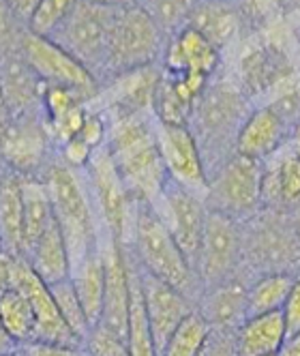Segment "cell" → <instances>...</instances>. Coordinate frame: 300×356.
I'll return each mask as SVG.
<instances>
[{
    "label": "cell",
    "instance_id": "1",
    "mask_svg": "<svg viewBox=\"0 0 300 356\" xmlns=\"http://www.w3.org/2000/svg\"><path fill=\"white\" fill-rule=\"evenodd\" d=\"M106 146L133 202L153 207L167 185L153 112L108 116Z\"/></svg>",
    "mask_w": 300,
    "mask_h": 356
},
{
    "label": "cell",
    "instance_id": "2",
    "mask_svg": "<svg viewBox=\"0 0 300 356\" xmlns=\"http://www.w3.org/2000/svg\"><path fill=\"white\" fill-rule=\"evenodd\" d=\"M39 176L43 178L52 200L54 221L65 236L73 268L88 253L101 247L103 238L84 170L69 168L54 155Z\"/></svg>",
    "mask_w": 300,
    "mask_h": 356
},
{
    "label": "cell",
    "instance_id": "3",
    "mask_svg": "<svg viewBox=\"0 0 300 356\" xmlns=\"http://www.w3.org/2000/svg\"><path fill=\"white\" fill-rule=\"evenodd\" d=\"M249 112H251L249 97L242 92V88L225 80H210V84L195 101L189 129L202 150L208 176L225 159L234 155L236 136Z\"/></svg>",
    "mask_w": 300,
    "mask_h": 356
},
{
    "label": "cell",
    "instance_id": "4",
    "mask_svg": "<svg viewBox=\"0 0 300 356\" xmlns=\"http://www.w3.org/2000/svg\"><path fill=\"white\" fill-rule=\"evenodd\" d=\"M124 247L144 273L174 286L189 298H193L202 288L195 268L189 264L185 253L150 204L135 202L129 238Z\"/></svg>",
    "mask_w": 300,
    "mask_h": 356
},
{
    "label": "cell",
    "instance_id": "5",
    "mask_svg": "<svg viewBox=\"0 0 300 356\" xmlns=\"http://www.w3.org/2000/svg\"><path fill=\"white\" fill-rule=\"evenodd\" d=\"M120 7H110L97 0H78L60 29L49 37L80 60L101 84L106 78L108 45L114 19Z\"/></svg>",
    "mask_w": 300,
    "mask_h": 356
},
{
    "label": "cell",
    "instance_id": "6",
    "mask_svg": "<svg viewBox=\"0 0 300 356\" xmlns=\"http://www.w3.org/2000/svg\"><path fill=\"white\" fill-rule=\"evenodd\" d=\"M165 43L167 37L142 7H120L110 35L106 78L157 65L163 58Z\"/></svg>",
    "mask_w": 300,
    "mask_h": 356
},
{
    "label": "cell",
    "instance_id": "7",
    "mask_svg": "<svg viewBox=\"0 0 300 356\" xmlns=\"http://www.w3.org/2000/svg\"><path fill=\"white\" fill-rule=\"evenodd\" d=\"M264 191V161H256L234 152L208 176L204 202L208 211H217L238 221L256 217Z\"/></svg>",
    "mask_w": 300,
    "mask_h": 356
},
{
    "label": "cell",
    "instance_id": "8",
    "mask_svg": "<svg viewBox=\"0 0 300 356\" xmlns=\"http://www.w3.org/2000/svg\"><path fill=\"white\" fill-rule=\"evenodd\" d=\"M84 176L103 236L127 245L135 202L124 187L106 144L92 152L88 165L84 168Z\"/></svg>",
    "mask_w": 300,
    "mask_h": 356
},
{
    "label": "cell",
    "instance_id": "9",
    "mask_svg": "<svg viewBox=\"0 0 300 356\" xmlns=\"http://www.w3.org/2000/svg\"><path fill=\"white\" fill-rule=\"evenodd\" d=\"M15 49L28 63V67L39 75V80L43 84L71 88L78 95H82L88 104L101 90V84H99L94 75L52 39L39 37L26 29H22Z\"/></svg>",
    "mask_w": 300,
    "mask_h": 356
},
{
    "label": "cell",
    "instance_id": "10",
    "mask_svg": "<svg viewBox=\"0 0 300 356\" xmlns=\"http://www.w3.org/2000/svg\"><path fill=\"white\" fill-rule=\"evenodd\" d=\"M54 157V142L43 112L11 116L0 134V168L19 176H39Z\"/></svg>",
    "mask_w": 300,
    "mask_h": 356
},
{
    "label": "cell",
    "instance_id": "11",
    "mask_svg": "<svg viewBox=\"0 0 300 356\" xmlns=\"http://www.w3.org/2000/svg\"><path fill=\"white\" fill-rule=\"evenodd\" d=\"M244 253V234L240 221L217 211H208L197 256V279L204 288L234 277Z\"/></svg>",
    "mask_w": 300,
    "mask_h": 356
},
{
    "label": "cell",
    "instance_id": "12",
    "mask_svg": "<svg viewBox=\"0 0 300 356\" xmlns=\"http://www.w3.org/2000/svg\"><path fill=\"white\" fill-rule=\"evenodd\" d=\"M157 215L161 217L163 225L169 230V234L185 253L189 264L197 266L199 245H202V234L206 225L208 207L204 197L199 193H193L176 183L167 181L161 195L153 204Z\"/></svg>",
    "mask_w": 300,
    "mask_h": 356
},
{
    "label": "cell",
    "instance_id": "13",
    "mask_svg": "<svg viewBox=\"0 0 300 356\" xmlns=\"http://www.w3.org/2000/svg\"><path fill=\"white\" fill-rule=\"evenodd\" d=\"M11 288L19 290L28 298L31 307L35 312V337L33 341H47L60 346H82V339L71 330V326L60 316L56 300L49 292V286L31 268L26 258H13V279Z\"/></svg>",
    "mask_w": 300,
    "mask_h": 356
},
{
    "label": "cell",
    "instance_id": "14",
    "mask_svg": "<svg viewBox=\"0 0 300 356\" xmlns=\"http://www.w3.org/2000/svg\"><path fill=\"white\" fill-rule=\"evenodd\" d=\"M157 144L169 181L204 197L208 189V170L189 124L157 120Z\"/></svg>",
    "mask_w": 300,
    "mask_h": 356
},
{
    "label": "cell",
    "instance_id": "15",
    "mask_svg": "<svg viewBox=\"0 0 300 356\" xmlns=\"http://www.w3.org/2000/svg\"><path fill=\"white\" fill-rule=\"evenodd\" d=\"M101 256L106 264V292L103 309L97 324H101L114 333L129 337V318H131V262L127 247L122 243L103 236Z\"/></svg>",
    "mask_w": 300,
    "mask_h": 356
},
{
    "label": "cell",
    "instance_id": "16",
    "mask_svg": "<svg viewBox=\"0 0 300 356\" xmlns=\"http://www.w3.org/2000/svg\"><path fill=\"white\" fill-rule=\"evenodd\" d=\"M135 270H138V279H140V292H142V302H144L150 335H153L157 352H161L174 330L178 328V324L195 307H193L191 298L187 294H183L181 290L161 282V279H157L153 275L144 273L138 264H135Z\"/></svg>",
    "mask_w": 300,
    "mask_h": 356
},
{
    "label": "cell",
    "instance_id": "17",
    "mask_svg": "<svg viewBox=\"0 0 300 356\" xmlns=\"http://www.w3.org/2000/svg\"><path fill=\"white\" fill-rule=\"evenodd\" d=\"M251 234L244 236V253L256 262V266H266V273H290L285 266L300 260V236L292 234L274 219L253 221Z\"/></svg>",
    "mask_w": 300,
    "mask_h": 356
},
{
    "label": "cell",
    "instance_id": "18",
    "mask_svg": "<svg viewBox=\"0 0 300 356\" xmlns=\"http://www.w3.org/2000/svg\"><path fill=\"white\" fill-rule=\"evenodd\" d=\"M161 63V69L167 73L199 75V78L212 80L221 63V52L199 33L185 26L167 39Z\"/></svg>",
    "mask_w": 300,
    "mask_h": 356
},
{
    "label": "cell",
    "instance_id": "19",
    "mask_svg": "<svg viewBox=\"0 0 300 356\" xmlns=\"http://www.w3.org/2000/svg\"><path fill=\"white\" fill-rule=\"evenodd\" d=\"M45 84L17 49L0 58V99L11 116L39 114Z\"/></svg>",
    "mask_w": 300,
    "mask_h": 356
},
{
    "label": "cell",
    "instance_id": "20",
    "mask_svg": "<svg viewBox=\"0 0 300 356\" xmlns=\"http://www.w3.org/2000/svg\"><path fill=\"white\" fill-rule=\"evenodd\" d=\"M290 131L292 129L279 114H274L268 106H258L247 114L236 136L234 152L266 163V159L274 157L281 150Z\"/></svg>",
    "mask_w": 300,
    "mask_h": 356
},
{
    "label": "cell",
    "instance_id": "21",
    "mask_svg": "<svg viewBox=\"0 0 300 356\" xmlns=\"http://www.w3.org/2000/svg\"><path fill=\"white\" fill-rule=\"evenodd\" d=\"M294 75L288 58L272 45H253L240 58L242 92L249 99L266 97Z\"/></svg>",
    "mask_w": 300,
    "mask_h": 356
},
{
    "label": "cell",
    "instance_id": "22",
    "mask_svg": "<svg viewBox=\"0 0 300 356\" xmlns=\"http://www.w3.org/2000/svg\"><path fill=\"white\" fill-rule=\"evenodd\" d=\"M242 24V15L234 0H197L187 26L210 41L221 52L238 37Z\"/></svg>",
    "mask_w": 300,
    "mask_h": 356
},
{
    "label": "cell",
    "instance_id": "23",
    "mask_svg": "<svg viewBox=\"0 0 300 356\" xmlns=\"http://www.w3.org/2000/svg\"><path fill=\"white\" fill-rule=\"evenodd\" d=\"M197 312L206 318L212 330L236 333V328L247 318V288L234 277L208 286Z\"/></svg>",
    "mask_w": 300,
    "mask_h": 356
},
{
    "label": "cell",
    "instance_id": "24",
    "mask_svg": "<svg viewBox=\"0 0 300 356\" xmlns=\"http://www.w3.org/2000/svg\"><path fill=\"white\" fill-rule=\"evenodd\" d=\"M288 337L281 312L247 316L234 333L236 356L277 354Z\"/></svg>",
    "mask_w": 300,
    "mask_h": 356
},
{
    "label": "cell",
    "instance_id": "25",
    "mask_svg": "<svg viewBox=\"0 0 300 356\" xmlns=\"http://www.w3.org/2000/svg\"><path fill=\"white\" fill-rule=\"evenodd\" d=\"M22 258H26L31 268L47 286H52L71 275V256L56 221H52L45 227L41 236L26 249Z\"/></svg>",
    "mask_w": 300,
    "mask_h": 356
},
{
    "label": "cell",
    "instance_id": "26",
    "mask_svg": "<svg viewBox=\"0 0 300 356\" xmlns=\"http://www.w3.org/2000/svg\"><path fill=\"white\" fill-rule=\"evenodd\" d=\"M71 282L78 292V298L86 312L88 322L94 326L101 318L103 309V292H106V264L101 256V247L88 253L71 268Z\"/></svg>",
    "mask_w": 300,
    "mask_h": 356
},
{
    "label": "cell",
    "instance_id": "27",
    "mask_svg": "<svg viewBox=\"0 0 300 356\" xmlns=\"http://www.w3.org/2000/svg\"><path fill=\"white\" fill-rule=\"evenodd\" d=\"M0 238L5 251L22 256L24 247V202H22V176L3 170L0 185Z\"/></svg>",
    "mask_w": 300,
    "mask_h": 356
},
{
    "label": "cell",
    "instance_id": "28",
    "mask_svg": "<svg viewBox=\"0 0 300 356\" xmlns=\"http://www.w3.org/2000/svg\"><path fill=\"white\" fill-rule=\"evenodd\" d=\"M262 200L268 207H300V152L281 157L274 165L264 163Z\"/></svg>",
    "mask_w": 300,
    "mask_h": 356
},
{
    "label": "cell",
    "instance_id": "29",
    "mask_svg": "<svg viewBox=\"0 0 300 356\" xmlns=\"http://www.w3.org/2000/svg\"><path fill=\"white\" fill-rule=\"evenodd\" d=\"M22 202H24V247L26 249L41 236L45 227L54 221L52 200L41 176H22Z\"/></svg>",
    "mask_w": 300,
    "mask_h": 356
},
{
    "label": "cell",
    "instance_id": "30",
    "mask_svg": "<svg viewBox=\"0 0 300 356\" xmlns=\"http://www.w3.org/2000/svg\"><path fill=\"white\" fill-rule=\"evenodd\" d=\"M294 279L290 273H264L247 288V316L281 312L292 290Z\"/></svg>",
    "mask_w": 300,
    "mask_h": 356
},
{
    "label": "cell",
    "instance_id": "31",
    "mask_svg": "<svg viewBox=\"0 0 300 356\" xmlns=\"http://www.w3.org/2000/svg\"><path fill=\"white\" fill-rule=\"evenodd\" d=\"M0 324L17 346L28 343L35 337V312L28 298L15 288L0 294Z\"/></svg>",
    "mask_w": 300,
    "mask_h": 356
},
{
    "label": "cell",
    "instance_id": "32",
    "mask_svg": "<svg viewBox=\"0 0 300 356\" xmlns=\"http://www.w3.org/2000/svg\"><path fill=\"white\" fill-rule=\"evenodd\" d=\"M212 335V326L206 318L193 309L174 330L159 356H199Z\"/></svg>",
    "mask_w": 300,
    "mask_h": 356
},
{
    "label": "cell",
    "instance_id": "33",
    "mask_svg": "<svg viewBox=\"0 0 300 356\" xmlns=\"http://www.w3.org/2000/svg\"><path fill=\"white\" fill-rule=\"evenodd\" d=\"M129 253V251H127ZM131 262V318H129V356H159L157 346L153 341L142 302V292H140V279L135 264L129 256Z\"/></svg>",
    "mask_w": 300,
    "mask_h": 356
},
{
    "label": "cell",
    "instance_id": "34",
    "mask_svg": "<svg viewBox=\"0 0 300 356\" xmlns=\"http://www.w3.org/2000/svg\"><path fill=\"white\" fill-rule=\"evenodd\" d=\"M195 3L197 0H140L138 7H142L169 39L187 26Z\"/></svg>",
    "mask_w": 300,
    "mask_h": 356
},
{
    "label": "cell",
    "instance_id": "35",
    "mask_svg": "<svg viewBox=\"0 0 300 356\" xmlns=\"http://www.w3.org/2000/svg\"><path fill=\"white\" fill-rule=\"evenodd\" d=\"M49 292H52L54 300H56V307L60 312V316L65 318V322L71 326V330L75 335H78L84 343L86 335L90 333L92 324L88 322L86 318V312L82 307V302L78 298V292L73 288V282H71V275L67 279H60V282L49 286Z\"/></svg>",
    "mask_w": 300,
    "mask_h": 356
},
{
    "label": "cell",
    "instance_id": "36",
    "mask_svg": "<svg viewBox=\"0 0 300 356\" xmlns=\"http://www.w3.org/2000/svg\"><path fill=\"white\" fill-rule=\"evenodd\" d=\"M75 5H78V0H39L24 29L49 39L60 29V24L69 17Z\"/></svg>",
    "mask_w": 300,
    "mask_h": 356
},
{
    "label": "cell",
    "instance_id": "37",
    "mask_svg": "<svg viewBox=\"0 0 300 356\" xmlns=\"http://www.w3.org/2000/svg\"><path fill=\"white\" fill-rule=\"evenodd\" d=\"M268 106L274 114H279L290 129H296L300 122V78L294 73L292 78L281 82L277 88L270 92Z\"/></svg>",
    "mask_w": 300,
    "mask_h": 356
},
{
    "label": "cell",
    "instance_id": "38",
    "mask_svg": "<svg viewBox=\"0 0 300 356\" xmlns=\"http://www.w3.org/2000/svg\"><path fill=\"white\" fill-rule=\"evenodd\" d=\"M84 352L88 356H129V339L101 324H94L84 339Z\"/></svg>",
    "mask_w": 300,
    "mask_h": 356
},
{
    "label": "cell",
    "instance_id": "39",
    "mask_svg": "<svg viewBox=\"0 0 300 356\" xmlns=\"http://www.w3.org/2000/svg\"><path fill=\"white\" fill-rule=\"evenodd\" d=\"M234 3L242 15V22L253 24V26H266L283 15L288 0H234Z\"/></svg>",
    "mask_w": 300,
    "mask_h": 356
},
{
    "label": "cell",
    "instance_id": "40",
    "mask_svg": "<svg viewBox=\"0 0 300 356\" xmlns=\"http://www.w3.org/2000/svg\"><path fill=\"white\" fill-rule=\"evenodd\" d=\"M22 24L9 9L7 0H0V58L15 52L17 37L22 33Z\"/></svg>",
    "mask_w": 300,
    "mask_h": 356
},
{
    "label": "cell",
    "instance_id": "41",
    "mask_svg": "<svg viewBox=\"0 0 300 356\" xmlns=\"http://www.w3.org/2000/svg\"><path fill=\"white\" fill-rule=\"evenodd\" d=\"M24 356H86L82 346H60L47 341H28L19 346Z\"/></svg>",
    "mask_w": 300,
    "mask_h": 356
},
{
    "label": "cell",
    "instance_id": "42",
    "mask_svg": "<svg viewBox=\"0 0 300 356\" xmlns=\"http://www.w3.org/2000/svg\"><path fill=\"white\" fill-rule=\"evenodd\" d=\"M281 316H283V322H285L288 335L298 333V330H300V277L294 279L292 290H290L283 307H281Z\"/></svg>",
    "mask_w": 300,
    "mask_h": 356
},
{
    "label": "cell",
    "instance_id": "43",
    "mask_svg": "<svg viewBox=\"0 0 300 356\" xmlns=\"http://www.w3.org/2000/svg\"><path fill=\"white\" fill-rule=\"evenodd\" d=\"M230 333H221V330H212V335L202 350L199 356H236L234 339H228Z\"/></svg>",
    "mask_w": 300,
    "mask_h": 356
},
{
    "label": "cell",
    "instance_id": "44",
    "mask_svg": "<svg viewBox=\"0 0 300 356\" xmlns=\"http://www.w3.org/2000/svg\"><path fill=\"white\" fill-rule=\"evenodd\" d=\"M13 253L0 251V294L11 290V279H13Z\"/></svg>",
    "mask_w": 300,
    "mask_h": 356
},
{
    "label": "cell",
    "instance_id": "45",
    "mask_svg": "<svg viewBox=\"0 0 300 356\" xmlns=\"http://www.w3.org/2000/svg\"><path fill=\"white\" fill-rule=\"evenodd\" d=\"M9 9L13 11V15L17 17V22L22 26H26V22L31 19L35 7L39 5V0H7Z\"/></svg>",
    "mask_w": 300,
    "mask_h": 356
},
{
    "label": "cell",
    "instance_id": "46",
    "mask_svg": "<svg viewBox=\"0 0 300 356\" xmlns=\"http://www.w3.org/2000/svg\"><path fill=\"white\" fill-rule=\"evenodd\" d=\"M277 356H300V330L285 337V341H283L281 350L277 352Z\"/></svg>",
    "mask_w": 300,
    "mask_h": 356
},
{
    "label": "cell",
    "instance_id": "47",
    "mask_svg": "<svg viewBox=\"0 0 300 356\" xmlns=\"http://www.w3.org/2000/svg\"><path fill=\"white\" fill-rule=\"evenodd\" d=\"M15 348H19V346L11 339V335L3 328V324H0V356H5V354L13 352Z\"/></svg>",
    "mask_w": 300,
    "mask_h": 356
},
{
    "label": "cell",
    "instance_id": "48",
    "mask_svg": "<svg viewBox=\"0 0 300 356\" xmlns=\"http://www.w3.org/2000/svg\"><path fill=\"white\" fill-rule=\"evenodd\" d=\"M97 3H103L110 7H133L140 3V0H97Z\"/></svg>",
    "mask_w": 300,
    "mask_h": 356
},
{
    "label": "cell",
    "instance_id": "49",
    "mask_svg": "<svg viewBox=\"0 0 300 356\" xmlns=\"http://www.w3.org/2000/svg\"><path fill=\"white\" fill-rule=\"evenodd\" d=\"M11 120V114H9V110L5 108V104H3V99H0V134H3V129L7 127V122Z\"/></svg>",
    "mask_w": 300,
    "mask_h": 356
},
{
    "label": "cell",
    "instance_id": "50",
    "mask_svg": "<svg viewBox=\"0 0 300 356\" xmlns=\"http://www.w3.org/2000/svg\"><path fill=\"white\" fill-rule=\"evenodd\" d=\"M5 356H24V352H22V348H15L13 352H9V354H5Z\"/></svg>",
    "mask_w": 300,
    "mask_h": 356
},
{
    "label": "cell",
    "instance_id": "51",
    "mask_svg": "<svg viewBox=\"0 0 300 356\" xmlns=\"http://www.w3.org/2000/svg\"><path fill=\"white\" fill-rule=\"evenodd\" d=\"M296 232L300 236V207H298V217H296Z\"/></svg>",
    "mask_w": 300,
    "mask_h": 356
},
{
    "label": "cell",
    "instance_id": "52",
    "mask_svg": "<svg viewBox=\"0 0 300 356\" xmlns=\"http://www.w3.org/2000/svg\"><path fill=\"white\" fill-rule=\"evenodd\" d=\"M0 185H3V168H0Z\"/></svg>",
    "mask_w": 300,
    "mask_h": 356
},
{
    "label": "cell",
    "instance_id": "53",
    "mask_svg": "<svg viewBox=\"0 0 300 356\" xmlns=\"http://www.w3.org/2000/svg\"><path fill=\"white\" fill-rule=\"evenodd\" d=\"M0 251H5V247H3V238H0Z\"/></svg>",
    "mask_w": 300,
    "mask_h": 356
},
{
    "label": "cell",
    "instance_id": "54",
    "mask_svg": "<svg viewBox=\"0 0 300 356\" xmlns=\"http://www.w3.org/2000/svg\"><path fill=\"white\" fill-rule=\"evenodd\" d=\"M268 356H277V354H268Z\"/></svg>",
    "mask_w": 300,
    "mask_h": 356
},
{
    "label": "cell",
    "instance_id": "55",
    "mask_svg": "<svg viewBox=\"0 0 300 356\" xmlns=\"http://www.w3.org/2000/svg\"><path fill=\"white\" fill-rule=\"evenodd\" d=\"M86 356H88V354H86Z\"/></svg>",
    "mask_w": 300,
    "mask_h": 356
}]
</instances>
